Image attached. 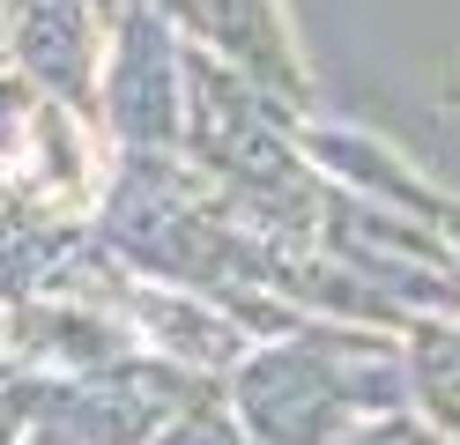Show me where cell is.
Segmentation results:
<instances>
[{
	"label": "cell",
	"instance_id": "obj_1",
	"mask_svg": "<svg viewBox=\"0 0 460 445\" xmlns=\"http://www.w3.org/2000/svg\"><path fill=\"white\" fill-rule=\"evenodd\" d=\"M171 15H186L193 30H208L216 45L261 59V67H282V30H275V8L268 0H164ZM290 75V67H282Z\"/></svg>",
	"mask_w": 460,
	"mask_h": 445
}]
</instances>
